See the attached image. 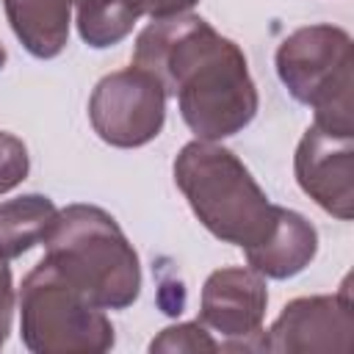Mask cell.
<instances>
[{
  "label": "cell",
  "instance_id": "8fae6325",
  "mask_svg": "<svg viewBox=\"0 0 354 354\" xmlns=\"http://www.w3.org/2000/svg\"><path fill=\"white\" fill-rule=\"evenodd\" d=\"M14 36L33 58H55L69 41L75 0H3Z\"/></svg>",
  "mask_w": 354,
  "mask_h": 354
},
{
  "label": "cell",
  "instance_id": "5b68a950",
  "mask_svg": "<svg viewBox=\"0 0 354 354\" xmlns=\"http://www.w3.org/2000/svg\"><path fill=\"white\" fill-rule=\"evenodd\" d=\"M19 335L33 354H102L113 348V324L105 310L75 290L44 257L17 293Z\"/></svg>",
  "mask_w": 354,
  "mask_h": 354
},
{
  "label": "cell",
  "instance_id": "8992f818",
  "mask_svg": "<svg viewBox=\"0 0 354 354\" xmlns=\"http://www.w3.org/2000/svg\"><path fill=\"white\" fill-rule=\"evenodd\" d=\"M166 97L163 83L152 72L130 64L94 86L88 97V122L105 144L136 149L160 136Z\"/></svg>",
  "mask_w": 354,
  "mask_h": 354
},
{
  "label": "cell",
  "instance_id": "ac0fdd59",
  "mask_svg": "<svg viewBox=\"0 0 354 354\" xmlns=\"http://www.w3.org/2000/svg\"><path fill=\"white\" fill-rule=\"evenodd\" d=\"M6 61H8V53H6V47H3V44H0V69H3V66H6Z\"/></svg>",
  "mask_w": 354,
  "mask_h": 354
},
{
  "label": "cell",
  "instance_id": "2e32d148",
  "mask_svg": "<svg viewBox=\"0 0 354 354\" xmlns=\"http://www.w3.org/2000/svg\"><path fill=\"white\" fill-rule=\"evenodd\" d=\"M14 304H17V293H14L11 268H8V260H3V257H0V348L6 346L8 332H11Z\"/></svg>",
  "mask_w": 354,
  "mask_h": 354
},
{
  "label": "cell",
  "instance_id": "52a82bcc",
  "mask_svg": "<svg viewBox=\"0 0 354 354\" xmlns=\"http://www.w3.org/2000/svg\"><path fill=\"white\" fill-rule=\"evenodd\" d=\"M354 340V304L348 279H343L337 293L301 296L282 307L277 321L260 332V351H337L348 354Z\"/></svg>",
  "mask_w": 354,
  "mask_h": 354
},
{
  "label": "cell",
  "instance_id": "9a60e30c",
  "mask_svg": "<svg viewBox=\"0 0 354 354\" xmlns=\"http://www.w3.org/2000/svg\"><path fill=\"white\" fill-rule=\"evenodd\" d=\"M30 171V155L22 138L0 130V196L25 183Z\"/></svg>",
  "mask_w": 354,
  "mask_h": 354
},
{
  "label": "cell",
  "instance_id": "7c38bea8",
  "mask_svg": "<svg viewBox=\"0 0 354 354\" xmlns=\"http://www.w3.org/2000/svg\"><path fill=\"white\" fill-rule=\"evenodd\" d=\"M58 207L44 194H22L0 202V257L14 260L44 241Z\"/></svg>",
  "mask_w": 354,
  "mask_h": 354
},
{
  "label": "cell",
  "instance_id": "ba28073f",
  "mask_svg": "<svg viewBox=\"0 0 354 354\" xmlns=\"http://www.w3.org/2000/svg\"><path fill=\"white\" fill-rule=\"evenodd\" d=\"M299 188L340 221L354 216V136L310 124L296 147Z\"/></svg>",
  "mask_w": 354,
  "mask_h": 354
},
{
  "label": "cell",
  "instance_id": "5bb4252c",
  "mask_svg": "<svg viewBox=\"0 0 354 354\" xmlns=\"http://www.w3.org/2000/svg\"><path fill=\"white\" fill-rule=\"evenodd\" d=\"M149 351H163V354H202V351H221V343L205 329L199 321H185V324H171L152 337Z\"/></svg>",
  "mask_w": 354,
  "mask_h": 354
},
{
  "label": "cell",
  "instance_id": "4fadbf2b",
  "mask_svg": "<svg viewBox=\"0 0 354 354\" xmlns=\"http://www.w3.org/2000/svg\"><path fill=\"white\" fill-rule=\"evenodd\" d=\"M138 19V0H75L77 33L94 50H105L124 41Z\"/></svg>",
  "mask_w": 354,
  "mask_h": 354
},
{
  "label": "cell",
  "instance_id": "3957f363",
  "mask_svg": "<svg viewBox=\"0 0 354 354\" xmlns=\"http://www.w3.org/2000/svg\"><path fill=\"white\" fill-rule=\"evenodd\" d=\"M44 260L91 304L124 310L141 293V263L116 224L97 205H66L44 235Z\"/></svg>",
  "mask_w": 354,
  "mask_h": 354
},
{
  "label": "cell",
  "instance_id": "7a4b0ae2",
  "mask_svg": "<svg viewBox=\"0 0 354 354\" xmlns=\"http://www.w3.org/2000/svg\"><path fill=\"white\" fill-rule=\"evenodd\" d=\"M171 169L177 188L213 238L246 252L271 235L279 205L266 196L232 149L194 138L177 152Z\"/></svg>",
  "mask_w": 354,
  "mask_h": 354
},
{
  "label": "cell",
  "instance_id": "277c9868",
  "mask_svg": "<svg viewBox=\"0 0 354 354\" xmlns=\"http://www.w3.org/2000/svg\"><path fill=\"white\" fill-rule=\"evenodd\" d=\"M274 64L288 94L313 108V124L354 136V53L348 30L326 22L304 25L282 39Z\"/></svg>",
  "mask_w": 354,
  "mask_h": 354
},
{
  "label": "cell",
  "instance_id": "e0dca14e",
  "mask_svg": "<svg viewBox=\"0 0 354 354\" xmlns=\"http://www.w3.org/2000/svg\"><path fill=\"white\" fill-rule=\"evenodd\" d=\"M199 0H138L141 17H149V19H166V17L191 14V8Z\"/></svg>",
  "mask_w": 354,
  "mask_h": 354
},
{
  "label": "cell",
  "instance_id": "6da1fadb",
  "mask_svg": "<svg viewBox=\"0 0 354 354\" xmlns=\"http://www.w3.org/2000/svg\"><path fill=\"white\" fill-rule=\"evenodd\" d=\"M133 66L177 97L183 122L202 141L230 138L257 116L260 97L243 50L196 14L152 19L136 39Z\"/></svg>",
  "mask_w": 354,
  "mask_h": 354
},
{
  "label": "cell",
  "instance_id": "30bf717a",
  "mask_svg": "<svg viewBox=\"0 0 354 354\" xmlns=\"http://www.w3.org/2000/svg\"><path fill=\"white\" fill-rule=\"evenodd\" d=\"M318 252V230L296 210L279 205L277 224L271 235L260 243L246 249V263L266 279H290L301 274Z\"/></svg>",
  "mask_w": 354,
  "mask_h": 354
},
{
  "label": "cell",
  "instance_id": "9c48e42d",
  "mask_svg": "<svg viewBox=\"0 0 354 354\" xmlns=\"http://www.w3.org/2000/svg\"><path fill=\"white\" fill-rule=\"evenodd\" d=\"M266 307V277H260L254 268H216L202 285L199 318L205 326L227 337L221 348H254L249 337H260Z\"/></svg>",
  "mask_w": 354,
  "mask_h": 354
}]
</instances>
